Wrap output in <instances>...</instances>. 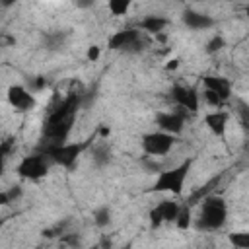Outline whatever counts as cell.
<instances>
[{
  "label": "cell",
  "mask_w": 249,
  "mask_h": 249,
  "mask_svg": "<svg viewBox=\"0 0 249 249\" xmlns=\"http://www.w3.org/2000/svg\"><path fill=\"white\" fill-rule=\"evenodd\" d=\"M80 103H82V93L72 91L49 113L45 126H43V138H45L43 146H56L68 138L72 124H74V115Z\"/></svg>",
  "instance_id": "6da1fadb"
},
{
  "label": "cell",
  "mask_w": 249,
  "mask_h": 249,
  "mask_svg": "<svg viewBox=\"0 0 249 249\" xmlns=\"http://www.w3.org/2000/svg\"><path fill=\"white\" fill-rule=\"evenodd\" d=\"M91 140H93V136L88 138V140H84V142H72V144L62 142V144H56V146H43L41 148V154L49 156L54 163L70 169V167H74L78 156L91 144Z\"/></svg>",
  "instance_id": "7a4b0ae2"
},
{
  "label": "cell",
  "mask_w": 249,
  "mask_h": 249,
  "mask_svg": "<svg viewBox=\"0 0 249 249\" xmlns=\"http://www.w3.org/2000/svg\"><path fill=\"white\" fill-rule=\"evenodd\" d=\"M191 165H193V158L181 161L177 167L173 169H167V171H161L160 177L156 179L152 191H169L173 195H181L183 193V183L191 171Z\"/></svg>",
  "instance_id": "3957f363"
},
{
  "label": "cell",
  "mask_w": 249,
  "mask_h": 249,
  "mask_svg": "<svg viewBox=\"0 0 249 249\" xmlns=\"http://www.w3.org/2000/svg\"><path fill=\"white\" fill-rule=\"evenodd\" d=\"M226 216H228V210H226L224 198H220L216 195L206 196L204 202H202L198 228H202V230H218V228L224 226Z\"/></svg>",
  "instance_id": "277c9868"
},
{
  "label": "cell",
  "mask_w": 249,
  "mask_h": 249,
  "mask_svg": "<svg viewBox=\"0 0 249 249\" xmlns=\"http://www.w3.org/2000/svg\"><path fill=\"white\" fill-rule=\"evenodd\" d=\"M175 144V134L169 132H150L142 136V148L146 154L150 156H163L171 150V146Z\"/></svg>",
  "instance_id": "5b68a950"
},
{
  "label": "cell",
  "mask_w": 249,
  "mask_h": 249,
  "mask_svg": "<svg viewBox=\"0 0 249 249\" xmlns=\"http://www.w3.org/2000/svg\"><path fill=\"white\" fill-rule=\"evenodd\" d=\"M49 171V165H47V156L45 154H33V156H25L19 165H18V173L23 177V179H41L45 177Z\"/></svg>",
  "instance_id": "8992f818"
},
{
  "label": "cell",
  "mask_w": 249,
  "mask_h": 249,
  "mask_svg": "<svg viewBox=\"0 0 249 249\" xmlns=\"http://www.w3.org/2000/svg\"><path fill=\"white\" fill-rule=\"evenodd\" d=\"M109 49H113V51L123 49V51H128V53H138V51H142L140 33H138L136 29H123V31H117V33L109 39Z\"/></svg>",
  "instance_id": "52a82bcc"
},
{
  "label": "cell",
  "mask_w": 249,
  "mask_h": 249,
  "mask_svg": "<svg viewBox=\"0 0 249 249\" xmlns=\"http://www.w3.org/2000/svg\"><path fill=\"white\" fill-rule=\"evenodd\" d=\"M171 97L175 99V103L191 113L198 111V95L195 88H185V86H173L171 88Z\"/></svg>",
  "instance_id": "ba28073f"
},
{
  "label": "cell",
  "mask_w": 249,
  "mask_h": 249,
  "mask_svg": "<svg viewBox=\"0 0 249 249\" xmlns=\"http://www.w3.org/2000/svg\"><path fill=\"white\" fill-rule=\"evenodd\" d=\"M8 103L16 111H29L35 107V97L23 86H10L8 88Z\"/></svg>",
  "instance_id": "9c48e42d"
},
{
  "label": "cell",
  "mask_w": 249,
  "mask_h": 249,
  "mask_svg": "<svg viewBox=\"0 0 249 249\" xmlns=\"http://www.w3.org/2000/svg\"><path fill=\"white\" fill-rule=\"evenodd\" d=\"M156 123L163 132H169V134H179L183 130V115L181 113H160L156 117Z\"/></svg>",
  "instance_id": "30bf717a"
},
{
  "label": "cell",
  "mask_w": 249,
  "mask_h": 249,
  "mask_svg": "<svg viewBox=\"0 0 249 249\" xmlns=\"http://www.w3.org/2000/svg\"><path fill=\"white\" fill-rule=\"evenodd\" d=\"M183 21L191 29H208V27L214 25V19L210 16H204V14H198V12H193V10H187L183 14Z\"/></svg>",
  "instance_id": "8fae6325"
},
{
  "label": "cell",
  "mask_w": 249,
  "mask_h": 249,
  "mask_svg": "<svg viewBox=\"0 0 249 249\" xmlns=\"http://www.w3.org/2000/svg\"><path fill=\"white\" fill-rule=\"evenodd\" d=\"M204 123L208 124V128L216 134V136H222L226 134V123H228V113L224 111H216V113H208L204 117Z\"/></svg>",
  "instance_id": "7c38bea8"
},
{
  "label": "cell",
  "mask_w": 249,
  "mask_h": 249,
  "mask_svg": "<svg viewBox=\"0 0 249 249\" xmlns=\"http://www.w3.org/2000/svg\"><path fill=\"white\" fill-rule=\"evenodd\" d=\"M204 86L206 89H212L214 93H218L222 99H228L231 93V86L226 78H216V76H206L204 78Z\"/></svg>",
  "instance_id": "4fadbf2b"
},
{
  "label": "cell",
  "mask_w": 249,
  "mask_h": 249,
  "mask_svg": "<svg viewBox=\"0 0 249 249\" xmlns=\"http://www.w3.org/2000/svg\"><path fill=\"white\" fill-rule=\"evenodd\" d=\"M167 25V19L165 18H160V16H148L140 21V27L148 33H160L163 27Z\"/></svg>",
  "instance_id": "5bb4252c"
},
{
  "label": "cell",
  "mask_w": 249,
  "mask_h": 249,
  "mask_svg": "<svg viewBox=\"0 0 249 249\" xmlns=\"http://www.w3.org/2000/svg\"><path fill=\"white\" fill-rule=\"evenodd\" d=\"M158 208H160V212H161V218L167 220V222L175 220V216H177V212H179V204L173 202V200H161V202L158 204Z\"/></svg>",
  "instance_id": "9a60e30c"
},
{
  "label": "cell",
  "mask_w": 249,
  "mask_h": 249,
  "mask_svg": "<svg viewBox=\"0 0 249 249\" xmlns=\"http://www.w3.org/2000/svg\"><path fill=\"white\" fill-rule=\"evenodd\" d=\"M132 0H109V10L113 16H124L130 8Z\"/></svg>",
  "instance_id": "2e32d148"
},
{
  "label": "cell",
  "mask_w": 249,
  "mask_h": 249,
  "mask_svg": "<svg viewBox=\"0 0 249 249\" xmlns=\"http://www.w3.org/2000/svg\"><path fill=\"white\" fill-rule=\"evenodd\" d=\"M109 160H111V152H109V148H105V146H97L95 150H93V161H95V165H105V163H109Z\"/></svg>",
  "instance_id": "e0dca14e"
},
{
  "label": "cell",
  "mask_w": 249,
  "mask_h": 249,
  "mask_svg": "<svg viewBox=\"0 0 249 249\" xmlns=\"http://www.w3.org/2000/svg\"><path fill=\"white\" fill-rule=\"evenodd\" d=\"M175 222H177V228H179V230H187L189 224H191V210H189L187 206L179 208V212H177V216H175Z\"/></svg>",
  "instance_id": "ac0fdd59"
},
{
  "label": "cell",
  "mask_w": 249,
  "mask_h": 249,
  "mask_svg": "<svg viewBox=\"0 0 249 249\" xmlns=\"http://www.w3.org/2000/svg\"><path fill=\"white\" fill-rule=\"evenodd\" d=\"M93 220H95V224H97L99 228H105V226L109 224V220H111V212H109V208H107V206L97 208L95 214H93Z\"/></svg>",
  "instance_id": "d6986e66"
},
{
  "label": "cell",
  "mask_w": 249,
  "mask_h": 249,
  "mask_svg": "<svg viewBox=\"0 0 249 249\" xmlns=\"http://www.w3.org/2000/svg\"><path fill=\"white\" fill-rule=\"evenodd\" d=\"M12 148H14V140H12V138H8V140H4V142L0 144V175L4 173V160H6V156L12 152Z\"/></svg>",
  "instance_id": "ffe728a7"
},
{
  "label": "cell",
  "mask_w": 249,
  "mask_h": 249,
  "mask_svg": "<svg viewBox=\"0 0 249 249\" xmlns=\"http://www.w3.org/2000/svg\"><path fill=\"white\" fill-rule=\"evenodd\" d=\"M230 241L239 247V249H247L249 247V233H231L230 235Z\"/></svg>",
  "instance_id": "44dd1931"
},
{
  "label": "cell",
  "mask_w": 249,
  "mask_h": 249,
  "mask_svg": "<svg viewBox=\"0 0 249 249\" xmlns=\"http://www.w3.org/2000/svg\"><path fill=\"white\" fill-rule=\"evenodd\" d=\"M204 97H206V101L210 103V105H214V107H222L224 103H226V99H222L218 93H214L212 89H206L204 91Z\"/></svg>",
  "instance_id": "7402d4cb"
},
{
  "label": "cell",
  "mask_w": 249,
  "mask_h": 249,
  "mask_svg": "<svg viewBox=\"0 0 249 249\" xmlns=\"http://www.w3.org/2000/svg\"><path fill=\"white\" fill-rule=\"evenodd\" d=\"M222 47H224V39H222L220 35H216V37H214V39H212V41L206 45V53H208V54H212V53L220 51Z\"/></svg>",
  "instance_id": "603a6c76"
},
{
  "label": "cell",
  "mask_w": 249,
  "mask_h": 249,
  "mask_svg": "<svg viewBox=\"0 0 249 249\" xmlns=\"http://www.w3.org/2000/svg\"><path fill=\"white\" fill-rule=\"evenodd\" d=\"M161 222H163V218H161L160 208H158V206H156V208H152V212H150V224H152V228H160V226H161Z\"/></svg>",
  "instance_id": "cb8c5ba5"
},
{
  "label": "cell",
  "mask_w": 249,
  "mask_h": 249,
  "mask_svg": "<svg viewBox=\"0 0 249 249\" xmlns=\"http://www.w3.org/2000/svg\"><path fill=\"white\" fill-rule=\"evenodd\" d=\"M62 43V35L56 33V35H47V47L49 49H58Z\"/></svg>",
  "instance_id": "d4e9b609"
},
{
  "label": "cell",
  "mask_w": 249,
  "mask_h": 249,
  "mask_svg": "<svg viewBox=\"0 0 249 249\" xmlns=\"http://www.w3.org/2000/svg\"><path fill=\"white\" fill-rule=\"evenodd\" d=\"M97 58H99V47H95V45H93V47H89V49H88V60H91V62H93V60H97Z\"/></svg>",
  "instance_id": "484cf974"
},
{
  "label": "cell",
  "mask_w": 249,
  "mask_h": 249,
  "mask_svg": "<svg viewBox=\"0 0 249 249\" xmlns=\"http://www.w3.org/2000/svg\"><path fill=\"white\" fill-rule=\"evenodd\" d=\"M31 86H33V89H43V88L47 86V80H45L43 76H37V78L33 80V84H31Z\"/></svg>",
  "instance_id": "4316f807"
},
{
  "label": "cell",
  "mask_w": 249,
  "mask_h": 249,
  "mask_svg": "<svg viewBox=\"0 0 249 249\" xmlns=\"http://www.w3.org/2000/svg\"><path fill=\"white\" fill-rule=\"evenodd\" d=\"M8 193V196H10V200H16L18 196H21V189L19 187H12L10 191H6Z\"/></svg>",
  "instance_id": "83f0119b"
},
{
  "label": "cell",
  "mask_w": 249,
  "mask_h": 249,
  "mask_svg": "<svg viewBox=\"0 0 249 249\" xmlns=\"http://www.w3.org/2000/svg\"><path fill=\"white\" fill-rule=\"evenodd\" d=\"M76 6L78 8H89V6H93V0H76Z\"/></svg>",
  "instance_id": "f1b7e54d"
},
{
  "label": "cell",
  "mask_w": 249,
  "mask_h": 249,
  "mask_svg": "<svg viewBox=\"0 0 249 249\" xmlns=\"http://www.w3.org/2000/svg\"><path fill=\"white\" fill-rule=\"evenodd\" d=\"M4 43H6V45H12V43H14V39H12V37H8V35H0V47H2Z\"/></svg>",
  "instance_id": "f546056e"
},
{
  "label": "cell",
  "mask_w": 249,
  "mask_h": 249,
  "mask_svg": "<svg viewBox=\"0 0 249 249\" xmlns=\"http://www.w3.org/2000/svg\"><path fill=\"white\" fill-rule=\"evenodd\" d=\"M12 200H10V196H8V193H0V204H10Z\"/></svg>",
  "instance_id": "4dcf8cb0"
},
{
  "label": "cell",
  "mask_w": 249,
  "mask_h": 249,
  "mask_svg": "<svg viewBox=\"0 0 249 249\" xmlns=\"http://www.w3.org/2000/svg\"><path fill=\"white\" fill-rule=\"evenodd\" d=\"M165 68H167V70H173V68H177V60H169V62L165 64Z\"/></svg>",
  "instance_id": "1f68e13d"
},
{
  "label": "cell",
  "mask_w": 249,
  "mask_h": 249,
  "mask_svg": "<svg viewBox=\"0 0 249 249\" xmlns=\"http://www.w3.org/2000/svg\"><path fill=\"white\" fill-rule=\"evenodd\" d=\"M14 2H16V0H0V4H2V6H6V8H8V6H12Z\"/></svg>",
  "instance_id": "d6a6232c"
},
{
  "label": "cell",
  "mask_w": 249,
  "mask_h": 249,
  "mask_svg": "<svg viewBox=\"0 0 249 249\" xmlns=\"http://www.w3.org/2000/svg\"><path fill=\"white\" fill-rule=\"evenodd\" d=\"M2 224H4V220H0V228H2Z\"/></svg>",
  "instance_id": "836d02e7"
}]
</instances>
